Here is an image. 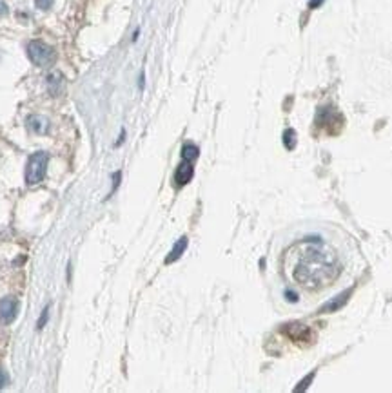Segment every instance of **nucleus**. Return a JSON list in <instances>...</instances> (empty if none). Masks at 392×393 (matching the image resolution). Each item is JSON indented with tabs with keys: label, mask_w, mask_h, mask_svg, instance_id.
<instances>
[{
	"label": "nucleus",
	"mask_w": 392,
	"mask_h": 393,
	"mask_svg": "<svg viewBox=\"0 0 392 393\" xmlns=\"http://www.w3.org/2000/svg\"><path fill=\"white\" fill-rule=\"evenodd\" d=\"M351 295V290H347V292H343L342 295H340L338 299H334V301H330V303H327L325 307L323 308H320V312H327V314H330V312H336V310H340V308L345 305V301H347V297Z\"/></svg>",
	"instance_id": "nucleus-10"
},
{
	"label": "nucleus",
	"mask_w": 392,
	"mask_h": 393,
	"mask_svg": "<svg viewBox=\"0 0 392 393\" xmlns=\"http://www.w3.org/2000/svg\"><path fill=\"white\" fill-rule=\"evenodd\" d=\"M35 6H37L38 9H42V11H47V9H51V6H53V0H35Z\"/></svg>",
	"instance_id": "nucleus-13"
},
{
	"label": "nucleus",
	"mask_w": 392,
	"mask_h": 393,
	"mask_svg": "<svg viewBox=\"0 0 392 393\" xmlns=\"http://www.w3.org/2000/svg\"><path fill=\"white\" fill-rule=\"evenodd\" d=\"M285 295H287L289 301H292V303H296V301H298L296 294H292V292H285Z\"/></svg>",
	"instance_id": "nucleus-20"
},
{
	"label": "nucleus",
	"mask_w": 392,
	"mask_h": 393,
	"mask_svg": "<svg viewBox=\"0 0 392 393\" xmlns=\"http://www.w3.org/2000/svg\"><path fill=\"white\" fill-rule=\"evenodd\" d=\"M66 87V78H64L62 73L54 71V73H49L47 76V91H49L51 96H60Z\"/></svg>",
	"instance_id": "nucleus-7"
},
{
	"label": "nucleus",
	"mask_w": 392,
	"mask_h": 393,
	"mask_svg": "<svg viewBox=\"0 0 392 393\" xmlns=\"http://www.w3.org/2000/svg\"><path fill=\"white\" fill-rule=\"evenodd\" d=\"M192 174H194V169H192L191 162L184 160V162H182L178 167H176V172H175V182H176V185H178V187L187 185V183L192 179Z\"/></svg>",
	"instance_id": "nucleus-6"
},
{
	"label": "nucleus",
	"mask_w": 392,
	"mask_h": 393,
	"mask_svg": "<svg viewBox=\"0 0 392 393\" xmlns=\"http://www.w3.org/2000/svg\"><path fill=\"white\" fill-rule=\"evenodd\" d=\"M187 237H180L178 241H176V245L173 247V250L169 252V256L165 257V263L169 265V263H173V261H176V259H180V256L185 252V249H187Z\"/></svg>",
	"instance_id": "nucleus-9"
},
{
	"label": "nucleus",
	"mask_w": 392,
	"mask_h": 393,
	"mask_svg": "<svg viewBox=\"0 0 392 393\" xmlns=\"http://www.w3.org/2000/svg\"><path fill=\"white\" fill-rule=\"evenodd\" d=\"M296 252V250H294ZM292 278L305 288H320L338 278L340 266L329 252H323L318 247H307L296 252L292 263Z\"/></svg>",
	"instance_id": "nucleus-1"
},
{
	"label": "nucleus",
	"mask_w": 392,
	"mask_h": 393,
	"mask_svg": "<svg viewBox=\"0 0 392 393\" xmlns=\"http://www.w3.org/2000/svg\"><path fill=\"white\" fill-rule=\"evenodd\" d=\"M321 4H323V0H311V2H309V8H311V9H316L318 6H321Z\"/></svg>",
	"instance_id": "nucleus-19"
},
{
	"label": "nucleus",
	"mask_w": 392,
	"mask_h": 393,
	"mask_svg": "<svg viewBox=\"0 0 392 393\" xmlns=\"http://www.w3.org/2000/svg\"><path fill=\"white\" fill-rule=\"evenodd\" d=\"M8 11H9V8L6 6V2H0V18L6 17V15H8Z\"/></svg>",
	"instance_id": "nucleus-17"
},
{
	"label": "nucleus",
	"mask_w": 392,
	"mask_h": 393,
	"mask_svg": "<svg viewBox=\"0 0 392 393\" xmlns=\"http://www.w3.org/2000/svg\"><path fill=\"white\" fill-rule=\"evenodd\" d=\"M47 319H49V307L44 308V312H42V317L38 319L37 326L38 328H44V326H46V323H47Z\"/></svg>",
	"instance_id": "nucleus-14"
},
{
	"label": "nucleus",
	"mask_w": 392,
	"mask_h": 393,
	"mask_svg": "<svg viewBox=\"0 0 392 393\" xmlns=\"http://www.w3.org/2000/svg\"><path fill=\"white\" fill-rule=\"evenodd\" d=\"M284 143H285V147H287L289 150H291L292 147L296 145V133H294L292 129H287V131L284 133Z\"/></svg>",
	"instance_id": "nucleus-12"
},
{
	"label": "nucleus",
	"mask_w": 392,
	"mask_h": 393,
	"mask_svg": "<svg viewBox=\"0 0 392 393\" xmlns=\"http://www.w3.org/2000/svg\"><path fill=\"white\" fill-rule=\"evenodd\" d=\"M47 160H49L47 153H42V150L31 154L27 160V167H25V183L27 185H35V183H40L44 179Z\"/></svg>",
	"instance_id": "nucleus-2"
},
{
	"label": "nucleus",
	"mask_w": 392,
	"mask_h": 393,
	"mask_svg": "<svg viewBox=\"0 0 392 393\" xmlns=\"http://www.w3.org/2000/svg\"><path fill=\"white\" fill-rule=\"evenodd\" d=\"M18 314V301L15 297H4L0 299V319L2 323L9 324L11 321H15Z\"/></svg>",
	"instance_id": "nucleus-5"
},
{
	"label": "nucleus",
	"mask_w": 392,
	"mask_h": 393,
	"mask_svg": "<svg viewBox=\"0 0 392 393\" xmlns=\"http://www.w3.org/2000/svg\"><path fill=\"white\" fill-rule=\"evenodd\" d=\"M284 331L291 337L292 341H300V343H307V341L314 339V334L309 326H303L300 323H292V324H285Z\"/></svg>",
	"instance_id": "nucleus-4"
},
{
	"label": "nucleus",
	"mask_w": 392,
	"mask_h": 393,
	"mask_svg": "<svg viewBox=\"0 0 392 393\" xmlns=\"http://www.w3.org/2000/svg\"><path fill=\"white\" fill-rule=\"evenodd\" d=\"M120 178H122V172H115V176H113V179H115V183H113V191L118 187V183H120Z\"/></svg>",
	"instance_id": "nucleus-18"
},
{
	"label": "nucleus",
	"mask_w": 392,
	"mask_h": 393,
	"mask_svg": "<svg viewBox=\"0 0 392 393\" xmlns=\"http://www.w3.org/2000/svg\"><path fill=\"white\" fill-rule=\"evenodd\" d=\"M27 129L35 134H46L47 129H49V120L44 118V116H30L27 118Z\"/></svg>",
	"instance_id": "nucleus-8"
},
{
	"label": "nucleus",
	"mask_w": 392,
	"mask_h": 393,
	"mask_svg": "<svg viewBox=\"0 0 392 393\" xmlns=\"http://www.w3.org/2000/svg\"><path fill=\"white\" fill-rule=\"evenodd\" d=\"M198 156H200V149H198L194 143H185L184 147H182V158L187 160V162H194Z\"/></svg>",
	"instance_id": "nucleus-11"
},
{
	"label": "nucleus",
	"mask_w": 392,
	"mask_h": 393,
	"mask_svg": "<svg viewBox=\"0 0 392 393\" xmlns=\"http://www.w3.org/2000/svg\"><path fill=\"white\" fill-rule=\"evenodd\" d=\"M27 56L38 67H47L54 62V51L51 46L40 40H33L27 44Z\"/></svg>",
	"instance_id": "nucleus-3"
},
{
	"label": "nucleus",
	"mask_w": 392,
	"mask_h": 393,
	"mask_svg": "<svg viewBox=\"0 0 392 393\" xmlns=\"http://www.w3.org/2000/svg\"><path fill=\"white\" fill-rule=\"evenodd\" d=\"M313 377H314V375H309V377H307V379H305V381H301V384H300V386H298V388H296V391H300V389L307 388V386H309V382L313 381Z\"/></svg>",
	"instance_id": "nucleus-16"
},
{
	"label": "nucleus",
	"mask_w": 392,
	"mask_h": 393,
	"mask_svg": "<svg viewBox=\"0 0 392 393\" xmlns=\"http://www.w3.org/2000/svg\"><path fill=\"white\" fill-rule=\"evenodd\" d=\"M9 382V377H8V373H6V370H2L0 368V389L4 388L6 384Z\"/></svg>",
	"instance_id": "nucleus-15"
}]
</instances>
